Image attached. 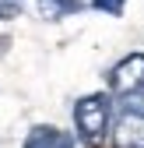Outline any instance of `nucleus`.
<instances>
[{"label": "nucleus", "instance_id": "6e6552de", "mask_svg": "<svg viewBox=\"0 0 144 148\" xmlns=\"http://www.w3.org/2000/svg\"><path fill=\"white\" fill-rule=\"evenodd\" d=\"M18 14H21V4H18V0H0V18H4V21H11Z\"/></svg>", "mask_w": 144, "mask_h": 148}, {"label": "nucleus", "instance_id": "39448f33", "mask_svg": "<svg viewBox=\"0 0 144 148\" xmlns=\"http://www.w3.org/2000/svg\"><path fill=\"white\" fill-rule=\"evenodd\" d=\"M81 7H84L81 0H39V14L46 21H60L67 14H77Z\"/></svg>", "mask_w": 144, "mask_h": 148}, {"label": "nucleus", "instance_id": "f257e3e1", "mask_svg": "<svg viewBox=\"0 0 144 148\" xmlns=\"http://www.w3.org/2000/svg\"><path fill=\"white\" fill-rule=\"evenodd\" d=\"M109 120H113V95L109 92H95V95H84L74 106V123H77V138L84 145L98 148L109 138Z\"/></svg>", "mask_w": 144, "mask_h": 148}, {"label": "nucleus", "instance_id": "423d86ee", "mask_svg": "<svg viewBox=\"0 0 144 148\" xmlns=\"http://www.w3.org/2000/svg\"><path fill=\"white\" fill-rule=\"evenodd\" d=\"M123 113H144V78H141V85L130 92V95L123 99Z\"/></svg>", "mask_w": 144, "mask_h": 148}, {"label": "nucleus", "instance_id": "0eeeda50", "mask_svg": "<svg viewBox=\"0 0 144 148\" xmlns=\"http://www.w3.org/2000/svg\"><path fill=\"white\" fill-rule=\"evenodd\" d=\"M123 4H127V0H92V7H98V11H105V14H113V18L123 14Z\"/></svg>", "mask_w": 144, "mask_h": 148}, {"label": "nucleus", "instance_id": "20e7f679", "mask_svg": "<svg viewBox=\"0 0 144 148\" xmlns=\"http://www.w3.org/2000/svg\"><path fill=\"white\" fill-rule=\"evenodd\" d=\"M21 148H74V134L60 131V127H49V123L46 127H32Z\"/></svg>", "mask_w": 144, "mask_h": 148}, {"label": "nucleus", "instance_id": "f03ea898", "mask_svg": "<svg viewBox=\"0 0 144 148\" xmlns=\"http://www.w3.org/2000/svg\"><path fill=\"white\" fill-rule=\"evenodd\" d=\"M141 78H144V53H130L127 60H120V64L113 67V74H109V88H113V95L127 99L130 92L141 85Z\"/></svg>", "mask_w": 144, "mask_h": 148}, {"label": "nucleus", "instance_id": "7ed1b4c3", "mask_svg": "<svg viewBox=\"0 0 144 148\" xmlns=\"http://www.w3.org/2000/svg\"><path fill=\"white\" fill-rule=\"evenodd\" d=\"M113 148H144V113H123L113 131H109Z\"/></svg>", "mask_w": 144, "mask_h": 148}]
</instances>
